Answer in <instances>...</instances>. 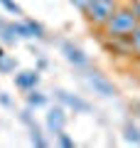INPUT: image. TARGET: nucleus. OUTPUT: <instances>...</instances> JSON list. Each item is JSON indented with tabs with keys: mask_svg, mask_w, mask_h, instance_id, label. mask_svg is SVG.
Segmentation results:
<instances>
[{
	"mask_svg": "<svg viewBox=\"0 0 140 148\" xmlns=\"http://www.w3.org/2000/svg\"><path fill=\"white\" fill-rule=\"evenodd\" d=\"M0 57H5V52H3V47H0Z\"/></svg>",
	"mask_w": 140,
	"mask_h": 148,
	"instance_id": "17",
	"label": "nucleus"
},
{
	"mask_svg": "<svg viewBox=\"0 0 140 148\" xmlns=\"http://www.w3.org/2000/svg\"><path fill=\"white\" fill-rule=\"evenodd\" d=\"M125 141L140 143V131H138V126H133V123H128V126H125Z\"/></svg>",
	"mask_w": 140,
	"mask_h": 148,
	"instance_id": "12",
	"label": "nucleus"
},
{
	"mask_svg": "<svg viewBox=\"0 0 140 148\" xmlns=\"http://www.w3.org/2000/svg\"><path fill=\"white\" fill-rule=\"evenodd\" d=\"M54 96H57V101L62 106H69V109H74L76 114H88V111H91V104H88L86 99H81V96H76V94H69V91H64V89H57Z\"/></svg>",
	"mask_w": 140,
	"mask_h": 148,
	"instance_id": "4",
	"label": "nucleus"
},
{
	"mask_svg": "<svg viewBox=\"0 0 140 148\" xmlns=\"http://www.w3.org/2000/svg\"><path fill=\"white\" fill-rule=\"evenodd\" d=\"M128 42H130V54L140 59V25L133 30V35L128 37Z\"/></svg>",
	"mask_w": 140,
	"mask_h": 148,
	"instance_id": "9",
	"label": "nucleus"
},
{
	"mask_svg": "<svg viewBox=\"0 0 140 148\" xmlns=\"http://www.w3.org/2000/svg\"><path fill=\"white\" fill-rule=\"evenodd\" d=\"M39 84V72L37 69H25V72L15 74V86L22 91H30V89H37Z\"/></svg>",
	"mask_w": 140,
	"mask_h": 148,
	"instance_id": "7",
	"label": "nucleus"
},
{
	"mask_svg": "<svg viewBox=\"0 0 140 148\" xmlns=\"http://www.w3.org/2000/svg\"><path fill=\"white\" fill-rule=\"evenodd\" d=\"M86 84L91 86L99 96H106V99H111V96L118 94V89L113 86V82H111L106 74L96 72V69H93V72H86Z\"/></svg>",
	"mask_w": 140,
	"mask_h": 148,
	"instance_id": "3",
	"label": "nucleus"
},
{
	"mask_svg": "<svg viewBox=\"0 0 140 148\" xmlns=\"http://www.w3.org/2000/svg\"><path fill=\"white\" fill-rule=\"evenodd\" d=\"M17 67L15 59H7V57H0V72L5 74V72H12V69Z\"/></svg>",
	"mask_w": 140,
	"mask_h": 148,
	"instance_id": "14",
	"label": "nucleus"
},
{
	"mask_svg": "<svg viewBox=\"0 0 140 148\" xmlns=\"http://www.w3.org/2000/svg\"><path fill=\"white\" fill-rule=\"evenodd\" d=\"M88 3H91V0H71V5H74V8H79V10H86Z\"/></svg>",
	"mask_w": 140,
	"mask_h": 148,
	"instance_id": "16",
	"label": "nucleus"
},
{
	"mask_svg": "<svg viewBox=\"0 0 140 148\" xmlns=\"http://www.w3.org/2000/svg\"><path fill=\"white\" fill-rule=\"evenodd\" d=\"M116 10H118L116 0H91V3H88V8L84 10V15H86L88 25H93V27H103L106 22L113 17Z\"/></svg>",
	"mask_w": 140,
	"mask_h": 148,
	"instance_id": "2",
	"label": "nucleus"
},
{
	"mask_svg": "<svg viewBox=\"0 0 140 148\" xmlns=\"http://www.w3.org/2000/svg\"><path fill=\"white\" fill-rule=\"evenodd\" d=\"M30 133H32V143H35V146H39V148H44V146H47V138L39 133L37 123H30Z\"/></svg>",
	"mask_w": 140,
	"mask_h": 148,
	"instance_id": "11",
	"label": "nucleus"
},
{
	"mask_svg": "<svg viewBox=\"0 0 140 148\" xmlns=\"http://www.w3.org/2000/svg\"><path fill=\"white\" fill-rule=\"evenodd\" d=\"M138 25H140V15L135 10L118 8V10L113 12V17L103 25V35L108 37V40H128Z\"/></svg>",
	"mask_w": 140,
	"mask_h": 148,
	"instance_id": "1",
	"label": "nucleus"
},
{
	"mask_svg": "<svg viewBox=\"0 0 140 148\" xmlns=\"http://www.w3.org/2000/svg\"><path fill=\"white\" fill-rule=\"evenodd\" d=\"M47 104V96L39 94V91L30 89V94H27V106H44Z\"/></svg>",
	"mask_w": 140,
	"mask_h": 148,
	"instance_id": "10",
	"label": "nucleus"
},
{
	"mask_svg": "<svg viewBox=\"0 0 140 148\" xmlns=\"http://www.w3.org/2000/svg\"><path fill=\"white\" fill-rule=\"evenodd\" d=\"M0 5L5 8L7 12H12V15H22V10H20V5H17L15 0H0Z\"/></svg>",
	"mask_w": 140,
	"mask_h": 148,
	"instance_id": "13",
	"label": "nucleus"
},
{
	"mask_svg": "<svg viewBox=\"0 0 140 148\" xmlns=\"http://www.w3.org/2000/svg\"><path fill=\"white\" fill-rule=\"evenodd\" d=\"M57 138H59V146H64V148H74V141H71V138H69L64 131L57 133Z\"/></svg>",
	"mask_w": 140,
	"mask_h": 148,
	"instance_id": "15",
	"label": "nucleus"
},
{
	"mask_svg": "<svg viewBox=\"0 0 140 148\" xmlns=\"http://www.w3.org/2000/svg\"><path fill=\"white\" fill-rule=\"evenodd\" d=\"M62 52H64V57H67V62H71L74 67H84V64L88 62V57L84 54V49L76 47V45H71V42H64Z\"/></svg>",
	"mask_w": 140,
	"mask_h": 148,
	"instance_id": "8",
	"label": "nucleus"
},
{
	"mask_svg": "<svg viewBox=\"0 0 140 148\" xmlns=\"http://www.w3.org/2000/svg\"><path fill=\"white\" fill-rule=\"evenodd\" d=\"M12 27H15V35L17 37H25V40H42L44 37V30H42L39 22L35 20H25V22H12Z\"/></svg>",
	"mask_w": 140,
	"mask_h": 148,
	"instance_id": "5",
	"label": "nucleus"
},
{
	"mask_svg": "<svg viewBox=\"0 0 140 148\" xmlns=\"http://www.w3.org/2000/svg\"><path fill=\"white\" fill-rule=\"evenodd\" d=\"M47 128L52 133H62L64 128H67V114H64L62 106L49 109V114H47Z\"/></svg>",
	"mask_w": 140,
	"mask_h": 148,
	"instance_id": "6",
	"label": "nucleus"
}]
</instances>
